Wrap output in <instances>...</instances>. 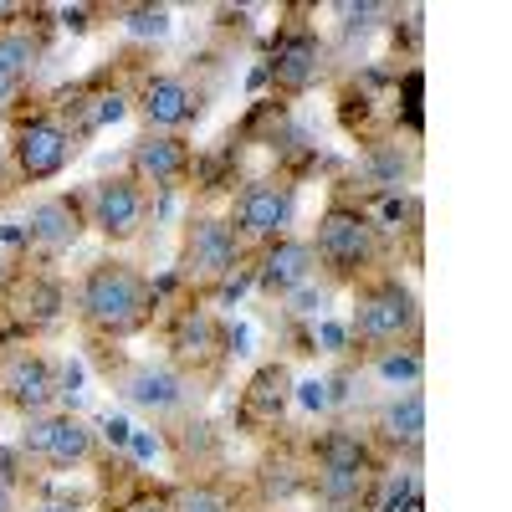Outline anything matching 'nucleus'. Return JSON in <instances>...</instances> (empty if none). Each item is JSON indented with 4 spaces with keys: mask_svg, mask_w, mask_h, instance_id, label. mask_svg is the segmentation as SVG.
Instances as JSON below:
<instances>
[{
    "mask_svg": "<svg viewBox=\"0 0 512 512\" xmlns=\"http://www.w3.org/2000/svg\"><path fill=\"white\" fill-rule=\"evenodd\" d=\"M287 405V374L282 369H262L251 379V410L256 415H282Z\"/></svg>",
    "mask_w": 512,
    "mask_h": 512,
    "instance_id": "nucleus-19",
    "label": "nucleus"
},
{
    "mask_svg": "<svg viewBox=\"0 0 512 512\" xmlns=\"http://www.w3.org/2000/svg\"><path fill=\"white\" fill-rule=\"evenodd\" d=\"M26 451L47 466H82L93 456V431L77 415H31L26 425Z\"/></svg>",
    "mask_w": 512,
    "mask_h": 512,
    "instance_id": "nucleus-6",
    "label": "nucleus"
},
{
    "mask_svg": "<svg viewBox=\"0 0 512 512\" xmlns=\"http://www.w3.org/2000/svg\"><path fill=\"white\" fill-rule=\"evenodd\" d=\"M236 256H241V241H236V231H231L226 221L200 216V221L190 226L185 262H190V272H195V277H205V282L231 277V272H236Z\"/></svg>",
    "mask_w": 512,
    "mask_h": 512,
    "instance_id": "nucleus-11",
    "label": "nucleus"
},
{
    "mask_svg": "<svg viewBox=\"0 0 512 512\" xmlns=\"http://www.w3.org/2000/svg\"><path fill=\"white\" fill-rule=\"evenodd\" d=\"M123 390H128V400L144 405V410H175L185 400V379L175 369H164V364H144V369L128 374Z\"/></svg>",
    "mask_w": 512,
    "mask_h": 512,
    "instance_id": "nucleus-16",
    "label": "nucleus"
},
{
    "mask_svg": "<svg viewBox=\"0 0 512 512\" xmlns=\"http://www.w3.org/2000/svg\"><path fill=\"white\" fill-rule=\"evenodd\" d=\"M292 216H297V195H292L287 185H277V180H256V185H246L241 200H236V226H241V236H251V241H277V236H287Z\"/></svg>",
    "mask_w": 512,
    "mask_h": 512,
    "instance_id": "nucleus-5",
    "label": "nucleus"
},
{
    "mask_svg": "<svg viewBox=\"0 0 512 512\" xmlns=\"http://www.w3.org/2000/svg\"><path fill=\"white\" fill-rule=\"evenodd\" d=\"M6 282H11V256L0 251V287H6Z\"/></svg>",
    "mask_w": 512,
    "mask_h": 512,
    "instance_id": "nucleus-29",
    "label": "nucleus"
},
{
    "mask_svg": "<svg viewBox=\"0 0 512 512\" xmlns=\"http://www.w3.org/2000/svg\"><path fill=\"white\" fill-rule=\"evenodd\" d=\"M88 205H93V226H98L108 241H134L139 226H144V216H149L139 180H128V175L98 180V190H93Z\"/></svg>",
    "mask_w": 512,
    "mask_h": 512,
    "instance_id": "nucleus-7",
    "label": "nucleus"
},
{
    "mask_svg": "<svg viewBox=\"0 0 512 512\" xmlns=\"http://www.w3.org/2000/svg\"><path fill=\"white\" fill-rule=\"evenodd\" d=\"M323 72V47H318V36H292L277 47L272 57V77H277V88L287 93H308L313 82Z\"/></svg>",
    "mask_w": 512,
    "mask_h": 512,
    "instance_id": "nucleus-15",
    "label": "nucleus"
},
{
    "mask_svg": "<svg viewBox=\"0 0 512 512\" xmlns=\"http://www.w3.org/2000/svg\"><path fill=\"white\" fill-rule=\"evenodd\" d=\"M420 354H384L379 364H374V374L379 379H390V384H420Z\"/></svg>",
    "mask_w": 512,
    "mask_h": 512,
    "instance_id": "nucleus-22",
    "label": "nucleus"
},
{
    "mask_svg": "<svg viewBox=\"0 0 512 512\" xmlns=\"http://www.w3.org/2000/svg\"><path fill=\"white\" fill-rule=\"evenodd\" d=\"M26 236L41 246V251H67L77 236H82V210L77 200H41L31 205V216H26Z\"/></svg>",
    "mask_w": 512,
    "mask_h": 512,
    "instance_id": "nucleus-14",
    "label": "nucleus"
},
{
    "mask_svg": "<svg viewBox=\"0 0 512 512\" xmlns=\"http://www.w3.org/2000/svg\"><path fill=\"white\" fill-rule=\"evenodd\" d=\"M139 113H144V123L154 128V134H175V128H185V123H195V118H200V93L190 88L185 77L159 72V77H149V82H144V93H139Z\"/></svg>",
    "mask_w": 512,
    "mask_h": 512,
    "instance_id": "nucleus-9",
    "label": "nucleus"
},
{
    "mask_svg": "<svg viewBox=\"0 0 512 512\" xmlns=\"http://www.w3.org/2000/svg\"><path fill=\"white\" fill-rule=\"evenodd\" d=\"M36 512H77V507H72V502H41Z\"/></svg>",
    "mask_w": 512,
    "mask_h": 512,
    "instance_id": "nucleus-28",
    "label": "nucleus"
},
{
    "mask_svg": "<svg viewBox=\"0 0 512 512\" xmlns=\"http://www.w3.org/2000/svg\"><path fill=\"white\" fill-rule=\"evenodd\" d=\"M21 6H11V0H0V21H6V16H16Z\"/></svg>",
    "mask_w": 512,
    "mask_h": 512,
    "instance_id": "nucleus-31",
    "label": "nucleus"
},
{
    "mask_svg": "<svg viewBox=\"0 0 512 512\" xmlns=\"http://www.w3.org/2000/svg\"><path fill=\"white\" fill-rule=\"evenodd\" d=\"M0 395H6L21 415H47V405L57 400L52 364L36 359V354H6L0 359Z\"/></svg>",
    "mask_w": 512,
    "mask_h": 512,
    "instance_id": "nucleus-10",
    "label": "nucleus"
},
{
    "mask_svg": "<svg viewBox=\"0 0 512 512\" xmlns=\"http://www.w3.org/2000/svg\"><path fill=\"white\" fill-rule=\"evenodd\" d=\"M318 262H328L333 272H359L369 256H374V226L359 216V210L349 205H333L328 216L318 221Z\"/></svg>",
    "mask_w": 512,
    "mask_h": 512,
    "instance_id": "nucleus-4",
    "label": "nucleus"
},
{
    "mask_svg": "<svg viewBox=\"0 0 512 512\" xmlns=\"http://www.w3.org/2000/svg\"><path fill=\"white\" fill-rule=\"evenodd\" d=\"M369 175H374L379 185H390V190H395V185L410 175V164L400 159V149H374V159H369Z\"/></svg>",
    "mask_w": 512,
    "mask_h": 512,
    "instance_id": "nucleus-24",
    "label": "nucleus"
},
{
    "mask_svg": "<svg viewBox=\"0 0 512 512\" xmlns=\"http://www.w3.org/2000/svg\"><path fill=\"white\" fill-rule=\"evenodd\" d=\"M123 26L134 31V36H169V26H175V16H169L164 6H139V11H128Z\"/></svg>",
    "mask_w": 512,
    "mask_h": 512,
    "instance_id": "nucleus-21",
    "label": "nucleus"
},
{
    "mask_svg": "<svg viewBox=\"0 0 512 512\" xmlns=\"http://www.w3.org/2000/svg\"><path fill=\"white\" fill-rule=\"evenodd\" d=\"M303 400H308L313 410H323V405H328V395H323V384H303Z\"/></svg>",
    "mask_w": 512,
    "mask_h": 512,
    "instance_id": "nucleus-27",
    "label": "nucleus"
},
{
    "mask_svg": "<svg viewBox=\"0 0 512 512\" xmlns=\"http://www.w3.org/2000/svg\"><path fill=\"white\" fill-rule=\"evenodd\" d=\"M77 308L103 333H134L149 318V282L123 262H98L77 287Z\"/></svg>",
    "mask_w": 512,
    "mask_h": 512,
    "instance_id": "nucleus-1",
    "label": "nucleus"
},
{
    "mask_svg": "<svg viewBox=\"0 0 512 512\" xmlns=\"http://www.w3.org/2000/svg\"><path fill=\"white\" fill-rule=\"evenodd\" d=\"M349 26H374V16H390V6H338Z\"/></svg>",
    "mask_w": 512,
    "mask_h": 512,
    "instance_id": "nucleus-25",
    "label": "nucleus"
},
{
    "mask_svg": "<svg viewBox=\"0 0 512 512\" xmlns=\"http://www.w3.org/2000/svg\"><path fill=\"white\" fill-rule=\"evenodd\" d=\"M0 512H16V502H11V492L0 487Z\"/></svg>",
    "mask_w": 512,
    "mask_h": 512,
    "instance_id": "nucleus-30",
    "label": "nucleus"
},
{
    "mask_svg": "<svg viewBox=\"0 0 512 512\" xmlns=\"http://www.w3.org/2000/svg\"><path fill=\"white\" fill-rule=\"evenodd\" d=\"M420 323V308H415V292L400 287V282H384L374 292L359 297V318H354V333L374 349H390L400 338H410Z\"/></svg>",
    "mask_w": 512,
    "mask_h": 512,
    "instance_id": "nucleus-2",
    "label": "nucleus"
},
{
    "mask_svg": "<svg viewBox=\"0 0 512 512\" xmlns=\"http://www.w3.org/2000/svg\"><path fill=\"white\" fill-rule=\"evenodd\" d=\"M0 190H6V164H0Z\"/></svg>",
    "mask_w": 512,
    "mask_h": 512,
    "instance_id": "nucleus-32",
    "label": "nucleus"
},
{
    "mask_svg": "<svg viewBox=\"0 0 512 512\" xmlns=\"http://www.w3.org/2000/svg\"><path fill=\"white\" fill-rule=\"evenodd\" d=\"M205 344H210V318H205V313H185L180 328H175V349L205 354Z\"/></svg>",
    "mask_w": 512,
    "mask_h": 512,
    "instance_id": "nucleus-23",
    "label": "nucleus"
},
{
    "mask_svg": "<svg viewBox=\"0 0 512 512\" xmlns=\"http://www.w3.org/2000/svg\"><path fill=\"white\" fill-rule=\"evenodd\" d=\"M72 154H77V139H72V128L62 118H26L16 128V169L31 185L57 180L72 164Z\"/></svg>",
    "mask_w": 512,
    "mask_h": 512,
    "instance_id": "nucleus-3",
    "label": "nucleus"
},
{
    "mask_svg": "<svg viewBox=\"0 0 512 512\" xmlns=\"http://www.w3.org/2000/svg\"><path fill=\"white\" fill-rule=\"evenodd\" d=\"M318 272V251L313 241H292V236H277L262 256V272H256V282H262L267 292H297V287H308Z\"/></svg>",
    "mask_w": 512,
    "mask_h": 512,
    "instance_id": "nucleus-12",
    "label": "nucleus"
},
{
    "mask_svg": "<svg viewBox=\"0 0 512 512\" xmlns=\"http://www.w3.org/2000/svg\"><path fill=\"white\" fill-rule=\"evenodd\" d=\"M36 67V41L31 36H0V108H6Z\"/></svg>",
    "mask_w": 512,
    "mask_h": 512,
    "instance_id": "nucleus-18",
    "label": "nucleus"
},
{
    "mask_svg": "<svg viewBox=\"0 0 512 512\" xmlns=\"http://www.w3.org/2000/svg\"><path fill=\"white\" fill-rule=\"evenodd\" d=\"M123 113H128V108H123V98L113 93V98H103V108H98V123H118Z\"/></svg>",
    "mask_w": 512,
    "mask_h": 512,
    "instance_id": "nucleus-26",
    "label": "nucleus"
},
{
    "mask_svg": "<svg viewBox=\"0 0 512 512\" xmlns=\"http://www.w3.org/2000/svg\"><path fill=\"white\" fill-rule=\"evenodd\" d=\"M379 425H384V436H390L395 446L420 451V446H425V395H420V390H405L400 400L384 405Z\"/></svg>",
    "mask_w": 512,
    "mask_h": 512,
    "instance_id": "nucleus-17",
    "label": "nucleus"
},
{
    "mask_svg": "<svg viewBox=\"0 0 512 512\" xmlns=\"http://www.w3.org/2000/svg\"><path fill=\"white\" fill-rule=\"evenodd\" d=\"M164 512H231V497L216 492V487H205V482H190V487H180L175 497H169Z\"/></svg>",
    "mask_w": 512,
    "mask_h": 512,
    "instance_id": "nucleus-20",
    "label": "nucleus"
},
{
    "mask_svg": "<svg viewBox=\"0 0 512 512\" xmlns=\"http://www.w3.org/2000/svg\"><path fill=\"white\" fill-rule=\"evenodd\" d=\"M364 482H369V472H364V446H354L349 436L328 441V451H323V472H318V492H323V502H328L333 512H359V502H364Z\"/></svg>",
    "mask_w": 512,
    "mask_h": 512,
    "instance_id": "nucleus-8",
    "label": "nucleus"
},
{
    "mask_svg": "<svg viewBox=\"0 0 512 512\" xmlns=\"http://www.w3.org/2000/svg\"><path fill=\"white\" fill-rule=\"evenodd\" d=\"M190 164H195V154H190V144L175 139V134H149L144 144H134V175L149 180V185H175V180H185Z\"/></svg>",
    "mask_w": 512,
    "mask_h": 512,
    "instance_id": "nucleus-13",
    "label": "nucleus"
}]
</instances>
